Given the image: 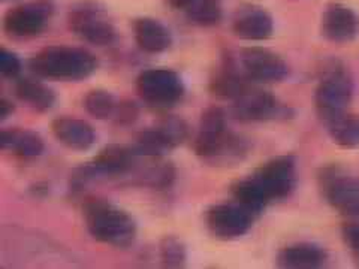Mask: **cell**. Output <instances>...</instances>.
<instances>
[{
  "mask_svg": "<svg viewBox=\"0 0 359 269\" xmlns=\"http://www.w3.org/2000/svg\"><path fill=\"white\" fill-rule=\"evenodd\" d=\"M83 219L87 232L96 241L116 249H128L137 238V221L128 211L107 199H87Z\"/></svg>",
  "mask_w": 359,
  "mask_h": 269,
  "instance_id": "obj_1",
  "label": "cell"
},
{
  "mask_svg": "<svg viewBox=\"0 0 359 269\" xmlns=\"http://www.w3.org/2000/svg\"><path fill=\"white\" fill-rule=\"evenodd\" d=\"M32 72L47 80L81 81L93 75L97 60L92 53L74 47H48L29 62Z\"/></svg>",
  "mask_w": 359,
  "mask_h": 269,
  "instance_id": "obj_2",
  "label": "cell"
},
{
  "mask_svg": "<svg viewBox=\"0 0 359 269\" xmlns=\"http://www.w3.org/2000/svg\"><path fill=\"white\" fill-rule=\"evenodd\" d=\"M355 95V83L347 67L340 62H331L314 92V106L323 125L349 112Z\"/></svg>",
  "mask_w": 359,
  "mask_h": 269,
  "instance_id": "obj_3",
  "label": "cell"
},
{
  "mask_svg": "<svg viewBox=\"0 0 359 269\" xmlns=\"http://www.w3.org/2000/svg\"><path fill=\"white\" fill-rule=\"evenodd\" d=\"M319 187L327 204L341 216L351 217L359 212V177L337 165L325 166L319 172Z\"/></svg>",
  "mask_w": 359,
  "mask_h": 269,
  "instance_id": "obj_4",
  "label": "cell"
},
{
  "mask_svg": "<svg viewBox=\"0 0 359 269\" xmlns=\"http://www.w3.org/2000/svg\"><path fill=\"white\" fill-rule=\"evenodd\" d=\"M194 150L196 156L207 163L229 166L245 159L250 150V144L241 134L232 133L228 129L219 133L198 132Z\"/></svg>",
  "mask_w": 359,
  "mask_h": 269,
  "instance_id": "obj_5",
  "label": "cell"
},
{
  "mask_svg": "<svg viewBox=\"0 0 359 269\" xmlns=\"http://www.w3.org/2000/svg\"><path fill=\"white\" fill-rule=\"evenodd\" d=\"M137 92L145 104L154 108H170L184 96V84L171 69H147L137 78Z\"/></svg>",
  "mask_w": 359,
  "mask_h": 269,
  "instance_id": "obj_6",
  "label": "cell"
},
{
  "mask_svg": "<svg viewBox=\"0 0 359 269\" xmlns=\"http://www.w3.org/2000/svg\"><path fill=\"white\" fill-rule=\"evenodd\" d=\"M232 116L244 123H261L273 120H286L292 111L265 90L249 85L245 92L232 100Z\"/></svg>",
  "mask_w": 359,
  "mask_h": 269,
  "instance_id": "obj_7",
  "label": "cell"
},
{
  "mask_svg": "<svg viewBox=\"0 0 359 269\" xmlns=\"http://www.w3.org/2000/svg\"><path fill=\"white\" fill-rule=\"evenodd\" d=\"M252 178L269 200H283L294 193L297 187L298 171L295 157L289 154L273 157L257 167Z\"/></svg>",
  "mask_w": 359,
  "mask_h": 269,
  "instance_id": "obj_8",
  "label": "cell"
},
{
  "mask_svg": "<svg viewBox=\"0 0 359 269\" xmlns=\"http://www.w3.org/2000/svg\"><path fill=\"white\" fill-rule=\"evenodd\" d=\"M256 216L237 202L212 205L205 212L207 229L212 237L222 241H232L244 237L253 226Z\"/></svg>",
  "mask_w": 359,
  "mask_h": 269,
  "instance_id": "obj_9",
  "label": "cell"
},
{
  "mask_svg": "<svg viewBox=\"0 0 359 269\" xmlns=\"http://www.w3.org/2000/svg\"><path fill=\"white\" fill-rule=\"evenodd\" d=\"M69 25L76 36L96 47H108L117 38V32L104 11L92 4L75 8L71 13Z\"/></svg>",
  "mask_w": 359,
  "mask_h": 269,
  "instance_id": "obj_10",
  "label": "cell"
},
{
  "mask_svg": "<svg viewBox=\"0 0 359 269\" xmlns=\"http://www.w3.org/2000/svg\"><path fill=\"white\" fill-rule=\"evenodd\" d=\"M243 74L255 83H282L289 76V64L274 51L262 47H250L241 51Z\"/></svg>",
  "mask_w": 359,
  "mask_h": 269,
  "instance_id": "obj_11",
  "label": "cell"
},
{
  "mask_svg": "<svg viewBox=\"0 0 359 269\" xmlns=\"http://www.w3.org/2000/svg\"><path fill=\"white\" fill-rule=\"evenodd\" d=\"M53 13L50 4L36 2L9 9L4 18V29L14 38H32L43 30Z\"/></svg>",
  "mask_w": 359,
  "mask_h": 269,
  "instance_id": "obj_12",
  "label": "cell"
},
{
  "mask_svg": "<svg viewBox=\"0 0 359 269\" xmlns=\"http://www.w3.org/2000/svg\"><path fill=\"white\" fill-rule=\"evenodd\" d=\"M138 157L133 149L123 147V145H108L95 157L92 163L83 167L80 177L87 179L96 175L111 178L128 175L135 170Z\"/></svg>",
  "mask_w": 359,
  "mask_h": 269,
  "instance_id": "obj_13",
  "label": "cell"
},
{
  "mask_svg": "<svg viewBox=\"0 0 359 269\" xmlns=\"http://www.w3.org/2000/svg\"><path fill=\"white\" fill-rule=\"evenodd\" d=\"M322 36L334 43H349L359 35V15L343 4H331L322 14Z\"/></svg>",
  "mask_w": 359,
  "mask_h": 269,
  "instance_id": "obj_14",
  "label": "cell"
},
{
  "mask_svg": "<svg viewBox=\"0 0 359 269\" xmlns=\"http://www.w3.org/2000/svg\"><path fill=\"white\" fill-rule=\"evenodd\" d=\"M53 134L65 147L75 151H87L96 141L95 129L87 121L74 117L55 118L51 125Z\"/></svg>",
  "mask_w": 359,
  "mask_h": 269,
  "instance_id": "obj_15",
  "label": "cell"
},
{
  "mask_svg": "<svg viewBox=\"0 0 359 269\" xmlns=\"http://www.w3.org/2000/svg\"><path fill=\"white\" fill-rule=\"evenodd\" d=\"M328 253L322 245L314 242H297L282 249L276 263L286 269H316L327 265Z\"/></svg>",
  "mask_w": 359,
  "mask_h": 269,
  "instance_id": "obj_16",
  "label": "cell"
},
{
  "mask_svg": "<svg viewBox=\"0 0 359 269\" xmlns=\"http://www.w3.org/2000/svg\"><path fill=\"white\" fill-rule=\"evenodd\" d=\"M232 30L240 39L261 42L273 36L274 21L265 9L247 8L235 17Z\"/></svg>",
  "mask_w": 359,
  "mask_h": 269,
  "instance_id": "obj_17",
  "label": "cell"
},
{
  "mask_svg": "<svg viewBox=\"0 0 359 269\" xmlns=\"http://www.w3.org/2000/svg\"><path fill=\"white\" fill-rule=\"evenodd\" d=\"M133 35L140 50L149 54H161L172 43L170 30L154 18H138L133 25Z\"/></svg>",
  "mask_w": 359,
  "mask_h": 269,
  "instance_id": "obj_18",
  "label": "cell"
},
{
  "mask_svg": "<svg viewBox=\"0 0 359 269\" xmlns=\"http://www.w3.org/2000/svg\"><path fill=\"white\" fill-rule=\"evenodd\" d=\"M0 145L6 151L25 159H33L43 153L45 144L39 133L26 129H5L0 134Z\"/></svg>",
  "mask_w": 359,
  "mask_h": 269,
  "instance_id": "obj_19",
  "label": "cell"
},
{
  "mask_svg": "<svg viewBox=\"0 0 359 269\" xmlns=\"http://www.w3.org/2000/svg\"><path fill=\"white\" fill-rule=\"evenodd\" d=\"M231 193L237 204H240L245 209H249L256 217L271 204V200L266 198L264 190L257 186V183L252 177L233 183L231 187Z\"/></svg>",
  "mask_w": 359,
  "mask_h": 269,
  "instance_id": "obj_20",
  "label": "cell"
},
{
  "mask_svg": "<svg viewBox=\"0 0 359 269\" xmlns=\"http://www.w3.org/2000/svg\"><path fill=\"white\" fill-rule=\"evenodd\" d=\"M15 96L21 102L27 104L38 112H45L53 108L55 95L53 90L41 81L20 80L15 84Z\"/></svg>",
  "mask_w": 359,
  "mask_h": 269,
  "instance_id": "obj_21",
  "label": "cell"
},
{
  "mask_svg": "<svg viewBox=\"0 0 359 269\" xmlns=\"http://www.w3.org/2000/svg\"><path fill=\"white\" fill-rule=\"evenodd\" d=\"M325 126L328 129L332 142L339 147L347 150L359 149V116L347 112Z\"/></svg>",
  "mask_w": 359,
  "mask_h": 269,
  "instance_id": "obj_22",
  "label": "cell"
},
{
  "mask_svg": "<svg viewBox=\"0 0 359 269\" xmlns=\"http://www.w3.org/2000/svg\"><path fill=\"white\" fill-rule=\"evenodd\" d=\"M247 81H250L249 78L244 74L241 75L237 71H233V67L228 64L226 67H223V71H220L215 78H212L210 88L211 92L219 97L235 100L241 93L245 92L247 87L250 85Z\"/></svg>",
  "mask_w": 359,
  "mask_h": 269,
  "instance_id": "obj_23",
  "label": "cell"
},
{
  "mask_svg": "<svg viewBox=\"0 0 359 269\" xmlns=\"http://www.w3.org/2000/svg\"><path fill=\"white\" fill-rule=\"evenodd\" d=\"M84 108L90 116L97 120H108L114 117L117 108L116 99L107 90H90L84 97Z\"/></svg>",
  "mask_w": 359,
  "mask_h": 269,
  "instance_id": "obj_24",
  "label": "cell"
},
{
  "mask_svg": "<svg viewBox=\"0 0 359 269\" xmlns=\"http://www.w3.org/2000/svg\"><path fill=\"white\" fill-rule=\"evenodd\" d=\"M223 8L220 0H198L189 9V18L192 22L202 27L216 26L222 21Z\"/></svg>",
  "mask_w": 359,
  "mask_h": 269,
  "instance_id": "obj_25",
  "label": "cell"
},
{
  "mask_svg": "<svg viewBox=\"0 0 359 269\" xmlns=\"http://www.w3.org/2000/svg\"><path fill=\"white\" fill-rule=\"evenodd\" d=\"M159 254L166 268H182L187 261L186 245L177 237H165L159 244Z\"/></svg>",
  "mask_w": 359,
  "mask_h": 269,
  "instance_id": "obj_26",
  "label": "cell"
},
{
  "mask_svg": "<svg viewBox=\"0 0 359 269\" xmlns=\"http://www.w3.org/2000/svg\"><path fill=\"white\" fill-rule=\"evenodd\" d=\"M157 127H159V130L165 134V138L170 141L172 149H177L178 145H182L189 138L187 123L180 117H174V116L165 117L163 120L159 121Z\"/></svg>",
  "mask_w": 359,
  "mask_h": 269,
  "instance_id": "obj_27",
  "label": "cell"
},
{
  "mask_svg": "<svg viewBox=\"0 0 359 269\" xmlns=\"http://www.w3.org/2000/svg\"><path fill=\"white\" fill-rule=\"evenodd\" d=\"M226 114L219 106L207 108L201 116L199 133H219L226 130Z\"/></svg>",
  "mask_w": 359,
  "mask_h": 269,
  "instance_id": "obj_28",
  "label": "cell"
},
{
  "mask_svg": "<svg viewBox=\"0 0 359 269\" xmlns=\"http://www.w3.org/2000/svg\"><path fill=\"white\" fill-rule=\"evenodd\" d=\"M346 219L341 228V237L353 259L359 262V212Z\"/></svg>",
  "mask_w": 359,
  "mask_h": 269,
  "instance_id": "obj_29",
  "label": "cell"
},
{
  "mask_svg": "<svg viewBox=\"0 0 359 269\" xmlns=\"http://www.w3.org/2000/svg\"><path fill=\"white\" fill-rule=\"evenodd\" d=\"M0 72L6 78H15L21 72V60L15 53L2 48L0 51Z\"/></svg>",
  "mask_w": 359,
  "mask_h": 269,
  "instance_id": "obj_30",
  "label": "cell"
},
{
  "mask_svg": "<svg viewBox=\"0 0 359 269\" xmlns=\"http://www.w3.org/2000/svg\"><path fill=\"white\" fill-rule=\"evenodd\" d=\"M140 116V108L137 104L133 102H121L117 104L116 112H114V118L117 120L118 125H130Z\"/></svg>",
  "mask_w": 359,
  "mask_h": 269,
  "instance_id": "obj_31",
  "label": "cell"
},
{
  "mask_svg": "<svg viewBox=\"0 0 359 269\" xmlns=\"http://www.w3.org/2000/svg\"><path fill=\"white\" fill-rule=\"evenodd\" d=\"M166 2L174 9H187L189 11L198 2V0H166Z\"/></svg>",
  "mask_w": 359,
  "mask_h": 269,
  "instance_id": "obj_32",
  "label": "cell"
},
{
  "mask_svg": "<svg viewBox=\"0 0 359 269\" xmlns=\"http://www.w3.org/2000/svg\"><path fill=\"white\" fill-rule=\"evenodd\" d=\"M14 112V105L9 102L8 99H2L0 100V118L6 120L11 114Z\"/></svg>",
  "mask_w": 359,
  "mask_h": 269,
  "instance_id": "obj_33",
  "label": "cell"
}]
</instances>
